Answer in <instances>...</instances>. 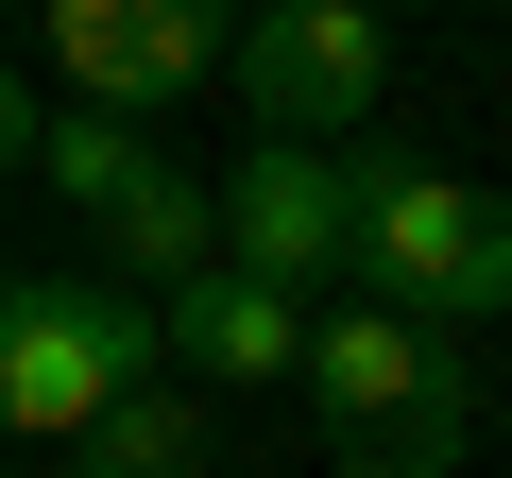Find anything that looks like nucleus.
<instances>
[{
  "label": "nucleus",
  "mask_w": 512,
  "mask_h": 478,
  "mask_svg": "<svg viewBox=\"0 0 512 478\" xmlns=\"http://www.w3.org/2000/svg\"><path fill=\"white\" fill-rule=\"evenodd\" d=\"M205 205H222V257L256 291L308 308V274H342V137H256L239 188H205Z\"/></svg>",
  "instance_id": "nucleus-6"
},
{
  "label": "nucleus",
  "mask_w": 512,
  "mask_h": 478,
  "mask_svg": "<svg viewBox=\"0 0 512 478\" xmlns=\"http://www.w3.org/2000/svg\"><path fill=\"white\" fill-rule=\"evenodd\" d=\"M103 257H120V291H137V308H154L171 274H205V257H222V205H205V171H171V154H154V171L103 205Z\"/></svg>",
  "instance_id": "nucleus-8"
},
{
  "label": "nucleus",
  "mask_w": 512,
  "mask_h": 478,
  "mask_svg": "<svg viewBox=\"0 0 512 478\" xmlns=\"http://www.w3.org/2000/svg\"><path fill=\"white\" fill-rule=\"evenodd\" d=\"M35 171H52L86 222H103V205L154 171V120H120V103H69V120H35Z\"/></svg>",
  "instance_id": "nucleus-9"
},
{
  "label": "nucleus",
  "mask_w": 512,
  "mask_h": 478,
  "mask_svg": "<svg viewBox=\"0 0 512 478\" xmlns=\"http://www.w3.org/2000/svg\"><path fill=\"white\" fill-rule=\"evenodd\" d=\"M86 461H120V478H205V410H188L171 376H137V393L86 427Z\"/></svg>",
  "instance_id": "nucleus-10"
},
{
  "label": "nucleus",
  "mask_w": 512,
  "mask_h": 478,
  "mask_svg": "<svg viewBox=\"0 0 512 478\" xmlns=\"http://www.w3.org/2000/svg\"><path fill=\"white\" fill-rule=\"evenodd\" d=\"M342 274H376V308H410V325H495L512 308V188L342 154Z\"/></svg>",
  "instance_id": "nucleus-2"
},
{
  "label": "nucleus",
  "mask_w": 512,
  "mask_h": 478,
  "mask_svg": "<svg viewBox=\"0 0 512 478\" xmlns=\"http://www.w3.org/2000/svg\"><path fill=\"white\" fill-rule=\"evenodd\" d=\"M222 52H239L256 137H359L376 86H393V18H376V0H256Z\"/></svg>",
  "instance_id": "nucleus-4"
},
{
  "label": "nucleus",
  "mask_w": 512,
  "mask_h": 478,
  "mask_svg": "<svg viewBox=\"0 0 512 478\" xmlns=\"http://www.w3.org/2000/svg\"><path fill=\"white\" fill-rule=\"evenodd\" d=\"M137 376H154V308L120 274H0V427L86 444Z\"/></svg>",
  "instance_id": "nucleus-3"
},
{
  "label": "nucleus",
  "mask_w": 512,
  "mask_h": 478,
  "mask_svg": "<svg viewBox=\"0 0 512 478\" xmlns=\"http://www.w3.org/2000/svg\"><path fill=\"white\" fill-rule=\"evenodd\" d=\"M154 359H188L205 393H256V376H291V359H308V308L205 257V274H171V291H154Z\"/></svg>",
  "instance_id": "nucleus-7"
},
{
  "label": "nucleus",
  "mask_w": 512,
  "mask_h": 478,
  "mask_svg": "<svg viewBox=\"0 0 512 478\" xmlns=\"http://www.w3.org/2000/svg\"><path fill=\"white\" fill-rule=\"evenodd\" d=\"M222 35H239V0H52V69H69V103H120V120L188 103V86L222 69Z\"/></svg>",
  "instance_id": "nucleus-5"
},
{
  "label": "nucleus",
  "mask_w": 512,
  "mask_h": 478,
  "mask_svg": "<svg viewBox=\"0 0 512 478\" xmlns=\"http://www.w3.org/2000/svg\"><path fill=\"white\" fill-rule=\"evenodd\" d=\"M291 376L325 393L342 478H461V444H478V359L444 325H410V308H308Z\"/></svg>",
  "instance_id": "nucleus-1"
},
{
  "label": "nucleus",
  "mask_w": 512,
  "mask_h": 478,
  "mask_svg": "<svg viewBox=\"0 0 512 478\" xmlns=\"http://www.w3.org/2000/svg\"><path fill=\"white\" fill-rule=\"evenodd\" d=\"M35 154V103H18V69H0V171H18Z\"/></svg>",
  "instance_id": "nucleus-11"
},
{
  "label": "nucleus",
  "mask_w": 512,
  "mask_h": 478,
  "mask_svg": "<svg viewBox=\"0 0 512 478\" xmlns=\"http://www.w3.org/2000/svg\"><path fill=\"white\" fill-rule=\"evenodd\" d=\"M69 478H120V461H86V444H69Z\"/></svg>",
  "instance_id": "nucleus-12"
}]
</instances>
